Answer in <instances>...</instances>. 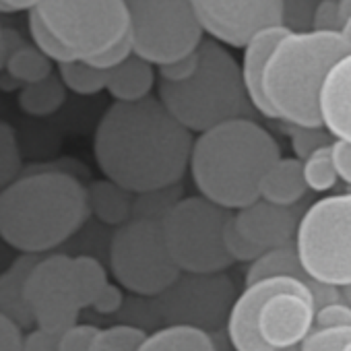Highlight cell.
Returning <instances> with one entry per match:
<instances>
[{
    "label": "cell",
    "instance_id": "cell-17",
    "mask_svg": "<svg viewBox=\"0 0 351 351\" xmlns=\"http://www.w3.org/2000/svg\"><path fill=\"white\" fill-rule=\"evenodd\" d=\"M291 34V29H287L285 25L281 27H271L265 29L261 34H256L250 44L244 48V60H242V77H244V85L248 91V97L252 101V106L267 118H277L275 110L271 108L265 89H263V79H265V71L267 64L275 52V48L279 46V42Z\"/></svg>",
    "mask_w": 351,
    "mask_h": 351
},
{
    "label": "cell",
    "instance_id": "cell-18",
    "mask_svg": "<svg viewBox=\"0 0 351 351\" xmlns=\"http://www.w3.org/2000/svg\"><path fill=\"white\" fill-rule=\"evenodd\" d=\"M40 258L42 256L36 254H23L5 273H0V314L17 322L21 328L36 324L34 312L25 298V285Z\"/></svg>",
    "mask_w": 351,
    "mask_h": 351
},
{
    "label": "cell",
    "instance_id": "cell-13",
    "mask_svg": "<svg viewBox=\"0 0 351 351\" xmlns=\"http://www.w3.org/2000/svg\"><path fill=\"white\" fill-rule=\"evenodd\" d=\"M277 293H298L314 302L310 285L295 277H271L246 285L228 316V335L236 351H273L258 332V314Z\"/></svg>",
    "mask_w": 351,
    "mask_h": 351
},
{
    "label": "cell",
    "instance_id": "cell-42",
    "mask_svg": "<svg viewBox=\"0 0 351 351\" xmlns=\"http://www.w3.org/2000/svg\"><path fill=\"white\" fill-rule=\"evenodd\" d=\"M332 161L337 167L339 178L351 184V143L335 141L332 143Z\"/></svg>",
    "mask_w": 351,
    "mask_h": 351
},
{
    "label": "cell",
    "instance_id": "cell-22",
    "mask_svg": "<svg viewBox=\"0 0 351 351\" xmlns=\"http://www.w3.org/2000/svg\"><path fill=\"white\" fill-rule=\"evenodd\" d=\"M138 351H217L205 328L191 324H171L147 335Z\"/></svg>",
    "mask_w": 351,
    "mask_h": 351
},
{
    "label": "cell",
    "instance_id": "cell-21",
    "mask_svg": "<svg viewBox=\"0 0 351 351\" xmlns=\"http://www.w3.org/2000/svg\"><path fill=\"white\" fill-rule=\"evenodd\" d=\"M87 197H89L91 213H95L97 219H101L104 223L120 228L132 219L136 197L124 191L122 186L110 180H99L87 189Z\"/></svg>",
    "mask_w": 351,
    "mask_h": 351
},
{
    "label": "cell",
    "instance_id": "cell-23",
    "mask_svg": "<svg viewBox=\"0 0 351 351\" xmlns=\"http://www.w3.org/2000/svg\"><path fill=\"white\" fill-rule=\"evenodd\" d=\"M271 277H295L302 279L304 283L310 285V289H314L318 283L312 281L302 263L300 256L295 252V246H285V248H275V250H267L261 258H256L248 273H246V285L258 283L263 279H271Z\"/></svg>",
    "mask_w": 351,
    "mask_h": 351
},
{
    "label": "cell",
    "instance_id": "cell-37",
    "mask_svg": "<svg viewBox=\"0 0 351 351\" xmlns=\"http://www.w3.org/2000/svg\"><path fill=\"white\" fill-rule=\"evenodd\" d=\"M132 54H134V50H132V42H130V34H128V38H124L120 44H116L114 48H110L106 54L89 60L87 64L93 66V69H99V71H108L110 73L116 66H120L122 62H126Z\"/></svg>",
    "mask_w": 351,
    "mask_h": 351
},
{
    "label": "cell",
    "instance_id": "cell-41",
    "mask_svg": "<svg viewBox=\"0 0 351 351\" xmlns=\"http://www.w3.org/2000/svg\"><path fill=\"white\" fill-rule=\"evenodd\" d=\"M122 302H124V295H122V289L114 283H110L101 293L99 298L95 300V304L91 306L95 312L99 314H114L122 308Z\"/></svg>",
    "mask_w": 351,
    "mask_h": 351
},
{
    "label": "cell",
    "instance_id": "cell-16",
    "mask_svg": "<svg viewBox=\"0 0 351 351\" xmlns=\"http://www.w3.org/2000/svg\"><path fill=\"white\" fill-rule=\"evenodd\" d=\"M320 118L322 126L337 141L351 143V54L341 58L324 79Z\"/></svg>",
    "mask_w": 351,
    "mask_h": 351
},
{
    "label": "cell",
    "instance_id": "cell-49",
    "mask_svg": "<svg viewBox=\"0 0 351 351\" xmlns=\"http://www.w3.org/2000/svg\"><path fill=\"white\" fill-rule=\"evenodd\" d=\"M3 32H5V29H3V27H0V42H3Z\"/></svg>",
    "mask_w": 351,
    "mask_h": 351
},
{
    "label": "cell",
    "instance_id": "cell-29",
    "mask_svg": "<svg viewBox=\"0 0 351 351\" xmlns=\"http://www.w3.org/2000/svg\"><path fill=\"white\" fill-rule=\"evenodd\" d=\"M147 332L130 324H114L99 328L89 351H138L145 343Z\"/></svg>",
    "mask_w": 351,
    "mask_h": 351
},
{
    "label": "cell",
    "instance_id": "cell-40",
    "mask_svg": "<svg viewBox=\"0 0 351 351\" xmlns=\"http://www.w3.org/2000/svg\"><path fill=\"white\" fill-rule=\"evenodd\" d=\"M58 339L56 335H50L42 328H36L23 337V349L21 351H58Z\"/></svg>",
    "mask_w": 351,
    "mask_h": 351
},
{
    "label": "cell",
    "instance_id": "cell-27",
    "mask_svg": "<svg viewBox=\"0 0 351 351\" xmlns=\"http://www.w3.org/2000/svg\"><path fill=\"white\" fill-rule=\"evenodd\" d=\"M58 75L66 89L79 93V95H95L101 89H108V71H99L89 66L87 62H71V64H60Z\"/></svg>",
    "mask_w": 351,
    "mask_h": 351
},
{
    "label": "cell",
    "instance_id": "cell-3",
    "mask_svg": "<svg viewBox=\"0 0 351 351\" xmlns=\"http://www.w3.org/2000/svg\"><path fill=\"white\" fill-rule=\"evenodd\" d=\"M89 213L81 180L69 171L42 169L0 193V238L23 254L40 256L73 238Z\"/></svg>",
    "mask_w": 351,
    "mask_h": 351
},
{
    "label": "cell",
    "instance_id": "cell-10",
    "mask_svg": "<svg viewBox=\"0 0 351 351\" xmlns=\"http://www.w3.org/2000/svg\"><path fill=\"white\" fill-rule=\"evenodd\" d=\"M110 265L118 283L138 295H161L182 275L167 250L161 221L153 219H130L116 230Z\"/></svg>",
    "mask_w": 351,
    "mask_h": 351
},
{
    "label": "cell",
    "instance_id": "cell-26",
    "mask_svg": "<svg viewBox=\"0 0 351 351\" xmlns=\"http://www.w3.org/2000/svg\"><path fill=\"white\" fill-rule=\"evenodd\" d=\"M7 75L13 77L17 83H21L23 87L25 85H34V83H40L44 79H48L52 73V60L40 52L36 46H23L19 48L11 60H9V66H7Z\"/></svg>",
    "mask_w": 351,
    "mask_h": 351
},
{
    "label": "cell",
    "instance_id": "cell-47",
    "mask_svg": "<svg viewBox=\"0 0 351 351\" xmlns=\"http://www.w3.org/2000/svg\"><path fill=\"white\" fill-rule=\"evenodd\" d=\"M345 289H347V293H345V295H347V300H349V306H351V287H345Z\"/></svg>",
    "mask_w": 351,
    "mask_h": 351
},
{
    "label": "cell",
    "instance_id": "cell-38",
    "mask_svg": "<svg viewBox=\"0 0 351 351\" xmlns=\"http://www.w3.org/2000/svg\"><path fill=\"white\" fill-rule=\"evenodd\" d=\"M197 64H199V54L195 52V54H191L184 60H178V62H173V64L161 66L159 69V77L165 83H180V81H186L189 77H193V73L197 71Z\"/></svg>",
    "mask_w": 351,
    "mask_h": 351
},
{
    "label": "cell",
    "instance_id": "cell-34",
    "mask_svg": "<svg viewBox=\"0 0 351 351\" xmlns=\"http://www.w3.org/2000/svg\"><path fill=\"white\" fill-rule=\"evenodd\" d=\"M97 326L93 324H75L58 339V351H89L91 343L97 335Z\"/></svg>",
    "mask_w": 351,
    "mask_h": 351
},
{
    "label": "cell",
    "instance_id": "cell-30",
    "mask_svg": "<svg viewBox=\"0 0 351 351\" xmlns=\"http://www.w3.org/2000/svg\"><path fill=\"white\" fill-rule=\"evenodd\" d=\"M21 149L13 126L0 120V193L21 178Z\"/></svg>",
    "mask_w": 351,
    "mask_h": 351
},
{
    "label": "cell",
    "instance_id": "cell-33",
    "mask_svg": "<svg viewBox=\"0 0 351 351\" xmlns=\"http://www.w3.org/2000/svg\"><path fill=\"white\" fill-rule=\"evenodd\" d=\"M226 250L232 256V261H240V263H254L256 258H261L265 254V250H261L258 246H254L234 223V219L230 221L228 230H226Z\"/></svg>",
    "mask_w": 351,
    "mask_h": 351
},
{
    "label": "cell",
    "instance_id": "cell-11",
    "mask_svg": "<svg viewBox=\"0 0 351 351\" xmlns=\"http://www.w3.org/2000/svg\"><path fill=\"white\" fill-rule=\"evenodd\" d=\"M25 298L38 328L60 337L79 324L81 306L73 283V258L66 254L40 258L27 279Z\"/></svg>",
    "mask_w": 351,
    "mask_h": 351
},
{
    "label": "cell",
    "instance_id": "cell-39",
    "mask_svg": "<svg viewBox=\"0 0 351 351\" xmlns=\"http://www.w3.org/2000/svg\"><path fill=\"white\" fill-rule=\"evenodd\" d=\"M23 332L17 322L0 314V351H21L23 349Z\"/></svg>",
    "mask_w": 351,
    "mask_h": 351
},
{
    "label": "cell",
    "instance_id": "cell-20",
    "mask_svg": "<svg viewBox=\"0 0 351 351\" xmlns=\"http://www.w3.org/2000/svg\"><path fill=\"white\" fill-rule=\"evenodd\" d=\"M155 85V71L153 64L145 62L138 56H130L126 62L110 71L108 77V91L116 101L132 104L151 97V89Z\"/></svg>",
    "mask_w": 351,
    "mask_h": 351
},
{
    "label": "cell",
    "instance_id": "cell-9",
    "mask_svg": "<svg viewBox=\"0 0 351 351\" xmlns=\"http://www.w3.org/2000/svg\"><path fill=\"white\" fill-rule=\"evenodd\" d=\"M128 11L134 56L149 64L161 69L184 60L205 42L195 3L189 0H134Z\"/></svg>",
    "mask_w": 351,
    "mask_h": 351
},
{
    "label": "cell",
    "instance_id": "cell-24",
    "mask_svg": "<svg viewBox=\"0 0 351 351\" xmlns=\"http://www.w3.org/2000/svg\"><path fill=\"white\" fill-rule=\"evenodd\" d=\"M66 101V85L60 75H50L48 79L25 85L19 93V106L29 116H50L62 108Z\"/></svg>",
    "mask_w": 351,
    "mask_h": 351
},
{
    "label": "cell",
    "instance_id": "cell-36",
    "mask_svg": "<svg viewBox=\"0 0 351 351\" xmlns=\"http://www.w3.org/2000/svg\"><path fill=\"white\" fill-rule=\"evenodd\" d=\"M314 32H341L343 19H341V7L337 0H324L314 7V19H312Z\"/></svg>",
    "mask_w": 351,
    "mask_h": 351
},
{
    "label": "cell",
    "instance_id": "cell-19",
    "mask_svg": "<svg viewBox=\"0 0 351 351\" xmlns=\"http://www.w3.org/2000/svg\"><path fill=\"white\" fill-rule=\"evenodd\" d=\"M308 191L304 180V163L293 157H281L263 178L261 199L279 207H291Z\"/></svg>",
    "mask_w": 351,
    "mask_h": 351
},
{
    "label": "cell",
    "instance_id": "cell-8",
    "mask_svg": "<svg viewBox=\"0 0 351 351\" xmlns=\"http://www.w3.org/2000/svg\"><path fill=\"white\" fill-rule=\"evenodd\" d=\"M295 252L312 281L351 287V193L320 199L304 213Z\"/></svg>",
    "mask_w": 351,
    "mask_h": 351
},
{
    "label": "cell",
    "instance_id": "cell-1",
    "mask_svg": "<svg viewBox=\"0 0 351 351\" xmlns=\"http://www.w3.org/2000/svg\"><path fill=\"white\" fill-rule=\"evenodd\" d=\"M193 134L159 97L116 101L101 116L93 153L104 176L132 195L176 186L191 165Z\"/></svg>",
    "mask_w": 351,
    "mask_h": 351
},
{
    "label": "cell",
    "instance_id": "cell-4",
    "mask_svg": "<svg viewBox=\"0 0 351 351\" xmlns=\"http://www.w3.org/2000/svg\"><path fill=\"white\" fill-rule=\"evenodd\" d=\"M351 54L341 32H291L275 48L263 79L277 118L320 128V91L332 66Z\"/></svg>",
    "mask_w": 351,
    "mask_h": 351
},
{
    "label": "cell",
    "instance_id": "cell-35",
    "mask_svg": "<svg viewBox=\"0 0 351 351\" xmlns=\"http://www.w3.org/2000/svg\"><path fill=\"white\" fill-rule=\"evenodd\" d=\"M316 328H341V326H351V306L332 302L316 310L314 316Z\"/></svg>",
    "mask_w": 351,
    "mask_h": 351
},
{
    "label": "cell",
    "instance_id": "cell-28",
    "mask_svg": "<svg viewBox=\"0 0 351 351\" xmlns=\"http://www.w3.org/2000/svg\"><path fill=\"white\" fill-rule=\"evenodd\" d=\"M302 163H304V180H306L308 189H312L316 193H324L337 184L339 173H337V167L332 161V145L314 151Z\"/></svg>",
    "mask_w": 351,
    "mask_h": 351
},
{
    "label": "cell",
    "instance_id": "cell-5",
    "mask_svg": "<svg viewBox=\"0 0 351 351\" xmlns=\"http://www.w3.org/2000/svg\"><path fill=\"white\" fill-rule=\"evenodd\" d=\"M34 46L60 64L89 62L130 34L124 0H42L29 13Z\"/></svg>",
    "mask_w": 351,
    "mask_h": 351
},
{
    "label": "cell",
    "instance_id": "cell-45",
    "mask_svg": "<svg viewBox=\"0 0 351 351\" xmlns=\"http://www.w3.org/2000/svg\"><path fill=\"white\" fill-rule=\"evenodd\" d=\"M0 87H3V89H15V87H21L23 89V85L21 83H17L13 77H0Z\"/></svg>",
    "mask_w": 351,
    "mask_h": 351
},
{
    "label": "cell",
    "instance_id": "cell-32",
    "mask_svg": "<svg viewBox=\"0 0 351 351\" xmlns=\"http://www.w3.org/2000/svg\"><path fill=\"white\" fill-rule=\"evenodd\" d=\"M291 134V147L295 151V155L300 157V161L308 159L314 151L332 145L330 143V132L320 128H304V126H293L289 130Z\"/></svg>",
    "mask_w": 351,
    "mask_h": 351
},
{
    "label": "cell",
    "instance_id": "cell-44",
    "mask_svg": "<svg viewBox=\"0 0 351 351\" xmlns=\"http://www.w3.org/2000/svg\"><path fill=\"white\" fill-rule=\"evenodd\" d=\"M38 3H32V0H0V13H21V11H27L32 13L36 9Z\"/></svg>",
    "mask_w": 351,
    "mask_h": 351
},
{
    "label": "cell",
    "instance_id": "cell-43",
    "mask_svg": "<svg viewBox=\"0 0 351 351\" xmlns=\"http://www.w3.org/2000/svg\"><path fill=\"white\" fill-rule=\"evenodd\" d=\"M23 46H25V42H23L19 32H15V29H5L3 32V42H0V73L7 71L11 56Z\"/></svg>",
    "mask_w": 351,
    "mask_h": 351
},
{
    "label": "cell",
    "instance_id": "cell-48",
    "mask_svg": "<svg viewBox=\"0 0 351 351\" xmlns=\"http://www.w3.org/2000/svg\"><path fill=\"white\" fill-rule=\"evenodd\" d=\"M343 351H351V341H349V343H347V345L343 347Z\"/></svg>",
    "mask_w": 351,
    "mask_h": 351
},
{
    "label": "cell",
    "instance_id": "cell-31",
    "mask_svg": "<svg viewBox=\"0 0 351 351\" xmlns=\"http://www.w3.org/2000/svg\"><path fill=\"white\" fill-rule=\"evenodd\" d=\"M351 341V326L341 328H316L300 345V351H343Z\"/></svg>",
    "mask_w": 351,
    "mask_h": 351
},
{
    "label": "cell",
    "instance_id": "cell-12",
    "mask_svg": "<svg viewBox=\"0 0 351 351\" xmlns=\"http://www.w3.org/2000/svg\"><path fill=\"white\" fill-rule=\"evenodd\" d=\"M197 17L207 34L234 48H246L250 40L271 27H281L285 3L279 0H197Z\"/></svg>",
    "mask_w": 351,
    "mask_h": 351
},
{
    "label": "cell",
    "instance_id": "cell-7",
    "mask_svg": "<svg viewBox=\"0 0 351 351\" xmlns=\"http://www.w3.org/2000/svg\"><path fill=\"white\" fill-rule=\"evenodd\" d=\"M234 213L205 197H186L163 217L167 250L182 273H223L234 261L226 250V230Z\"/></svg>",
    "mask_w": 351,
    "mask_h": 351
},
{
    "label": "cell",
    "instance_id": "cell-25",
    "mask_svg": "<svg viewBox=\"0 0 351 351\" xmlns=\"http://www.w3.org/2000/svg\"><path fill=\"white\" fill-rule=\"evenodd\" d=\"M73 283L81 310L91 308L99 293L110 285L104 265L93 256H75L73 258Z\"/></svg>",
    "mask_w": 351,
    "mask_h": 351
},
{
    "label": "cell",
    "instance_id": "cell-15",
    "mask_svg": "<svg viewBox=\"0 0 351 351\" xmlns=\"http://www.w3.org/2000/svg\"><path fill=\"white\" fill-rule=\"evenodd\" d=\"M236 228L261 250H275L289 246L298 234V217L289 207H279L267 201H256L234 215Z\"/></svg>",
    "mask_w": 351,
    "mask_h": 351
},
{
    "label": "cell",
    "instance_id": "cell-2",
    "mask_svg": "<svg viewBox=\"0 0 351 351\" xmlns=\"http://www.w3.org/2000/svg\"><path fill=\"white\" fill-rule=\"evenodd\" d=\"M279 159L273 134L250 118H238L199 134L191 171L201 197L240 211L261 201L263 178Z\"/></svg>",
    "mask_w": 351,
    "mask_h": 351
},
{
    "label": "cell",
    "instance_id": "cell-14",
    "mask_svg": "<svg viewBox=\"0 0 351 351\" xmlns=\"http://www.w3.org/2000/svg\"><path fill=\"white\" fill-rule=\"evenodd\" d=\"M314 316L312 300L298 293H277L261 308L258 332L273 351H283L302 345L310 335Z\"/></svg>",
    "mask_w": 351,
    "mask_h": 351
},
{
    "label": "cell",
    "instance_id": "cell-6",
    "mask_svg": "<svg viewBox=\"0 0 351 351\" xmlns=\"http://www.w3.org/2000/svg\"><path fill=\"white\" fill-rule=\"evenodd\" d=\"M199 64L193 77L180 83L159 81V99L171 116L191 132H207L230 120L246 118L250 97L242 66L215 40L197 50Z\"/></svg>",
    "mask_w": 351,
    "mask_h": 351
},
{
    "label": "cell",
    "instance_id": "cell-46",
    "mask_svg": "<svg viewBox=\"0 0 351 351\" xmlns=\"http://www.w3.org/2000/svg\"><path fill=\"white\" fill-rule=\"evenodd\" d=\"M341 36H343L345 44H347V46H349V50H351V17L345 21V25H343V29H341Z\"/></svg>",
    "mask_w": 351,
    "mask_h": 351
}]
</instances>
